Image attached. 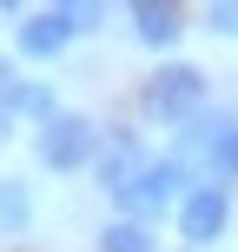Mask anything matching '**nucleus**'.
<instances>
[{"label": "nucleus", "instance_id": "10", "mask_svg": "<svg viewBox=\"0 0 238 252\" xmlns=\"http://www.w3.org/2000/svg\"><path fill=\"white\" fill-rule=\"evenodd\" d=\"M205 20H212V33H238V0H212V7H205Z\"/></svg>", "mask_w": 238, "mask_h": 252}, {"label": "nucleus", "instance_id": "2", "mask_svg": "<svg viewBox=\"0 0 238 252\" xmlns=\"http://www.w3.org/2000/svg\"><path fill=\"white\" fill-rule=\"evenodd\" d=\"M185 179H192V173H185L179 159H146V166H139V173L113 192V206H119V219H139V226H146L152 213H165V206L179 199Z\"/></svg>", "mask_w": 238, "mask_h": 252}, {"label": "nucleus", "instance_id": "7", "mask_svg": "<svg viewBox=\"0 0 238 252\" xmlns=\"http://www.w3.org/2000/svg\"><path fill=\"white\" fill-rule=\"evenodd\" d=\"M100 252H159V239H152V226H139V219H113V226L100 232Z\"/></svg>", "mask_w": 238, "mask_h": 252}, {"label": "nucleus", "instance_id": "6", "mask_svg": "<svg viewBox=\"0 0 238 252\" xmlns=\"http://www.w3.org/2000/svg\"><path fill=\"white\" fill-rule=\"evenodd\" d=\"M179 33H185V7H172V0H132V40L139 47H179Z\"/></svg>", "mask_w": 238, "mask_h": 252}, {"label": "nucleus", "instance_id": "5", "mask_svg": "<svg viewBox=\"0 0 238 252\" xmlns=\"http://www.w3.org/2000/svg\"><path fill=\"white\" fill-rule=\"evenodd\" d=\"M225 219H232V192L225 186H192L185 199H179V232H185L192 246H212L218 232H225Z\"/></svg>", "mask_w": 238, "mask_h": 252}, {"label": "nucleus", "instance_id": "9", "mask_svg": "<svg viewBox=\"0 0 238 252\" xmlns=\"http://www.w3.org/2000/svg\"><path fill=\"white\" fill-rule=\"evenodd\" d=\"M0 226H7V232L26 226V186H20V179H7V186H0Z\"/></svg>", "mask_w": 238, "mask_h": 252}, {"label": "nucleus", "instance_id": "8", "mask_svg": "<svg viewBox=\"0 0 238 252\" xmlns=\"http://www.w3.org/2000/svg\"><path fill=\"white\" fill-rule=\"evenodd\" d=\"M7 113H26V120H40L47 126L60 106H53V93L40 87V80H13V93H7Z\"/></svg>", "mask_w": 238, "mask_h": 252}, {"label": "nucleus", "instance_id": "1", "mask_svg": "<svg viewBox=\"0 0 238 252\" xmlns=\"http://www.w3.org/2000/svg\"><path fill=\"white\" fill-rule=\"evenodd\" d=\"M33 153H40L47 173H86V166L100 159V126H93L86 113H53L33 133Z\"/></svg>", "mask_w": 238, "mask_h": 252}, {"label": "nucleus", "instance_id": "3", "mask_svg": "<svg viewBox=\"0 0 238 252\" xmlns=\"http://www.w3.org/2000/svg\"><path fill=\"white\" fill-rule=\"evenodd\" d=\"M139 106H146L152 120H172V126H185L192 113L205 106V73L199 66H159V73L146 80V93H139Z\"/></svg>", "mask_w": 238, "mask_h": 252}, {"label": "nucleus", "instance_id": "4", "mask_svg": "<svg viewBox=\"0 0 238 252\" xmlns=\"http://www.w3.org/2000/svg\"><path fill=\"white\" fill-rule=\"evenodd\" d=\"M93 20H100V7H33L13 40H20L26 60H53V53H60L79 27H93Z\"/></svg>", "mask_w": 238, "mask_h": 252}]
</instances>
